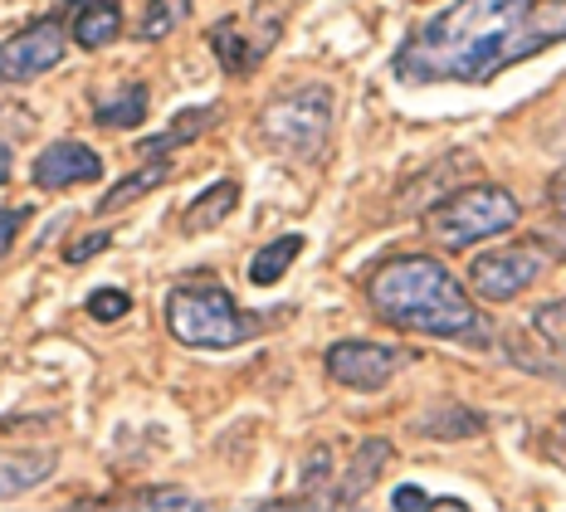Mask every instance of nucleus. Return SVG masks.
Instances as JSON below:
<instances>
[{
  "mask_svg": "<svg viewBox=\"0 0 566 512\" xmlns=\"http://www.w3.org/2000/svg\"><path fill=\"white\" fill-rule=\"evenodd\" d=\"M167 332L181 347L230 352L259 332V317H244L220 283H181L167 297Z\"/></svg>",
  "mask_w": 566,
  "mask_h": 512,
  "instance_id": "3",
  "label": "nucleus"
},
{
  "mask_svg": "<svg viewBox=\"0 0 566 512\" xmlns=\"http://www.w3.org/2000/svg\"><path fill=\"white\" fill-rule=\"evenodd\" d=\"M88 313L98 317V323H117V317L133 313V297H127L123 289H98L88 297Z\"/></svg>",
  "mask_w": 566,
  "mask_h": 512,
  "instance_id": "22",
  "label": "nucleus"
},
{
  "mask_svg": "<svg viewBox=\"0 0 566 512\" xmlns=\"http://www.w3.org/2000/svg\"><path fill=\"white\" fill-rule=\"evenodd\" d=\"M386 463H391V445H386V439H367V445L357 449V459H352V469H347V479H342V488L333 493V503H342V508L357 503V498L376 483V473H381Z\"/></svg>",
  "mask_w": 566,
  "mask_h": 512,
  "instance_id": "13",
  "label": "nucleus"
},
{
  "mask_svg": "<svg viewBox=\"0 0 566 512\" xmlns=\"http://www.w3.org/2000/svg\"><path fill=\"white\" fill-rule=\"evenodd\" d=\"M167 176H171V166L167 161H151V166H142V171H133V176H127V181L123 186H113L108 190V196H103L98 200V216H113V210H123V206H133V200H142V196H147V190H157L161 181H167Z\"/></svg>",
  "mask_w": 566,
  "mask_h": 512,
  "instance_id": "18",
  "label": "nucleus"
},
{
  "mask_svg": "<svg viewBox=\"0 0 566 512\" xmlns=\"http://www.w3.org/2000/svg\"><path fill=\"white\" fill-rule=\"evenodd\" d=\"M298 254H303V234H283V240L264 244V249H259V254L250 259V283H259V289H269V283H279Z\"/></svg>",
  "mask_w": 566,
  "mask_h": 512,
  "instance_id": "17",
  "label": "nucleus"
},
{
  "mask_svg": "<svg viewBox=\"0 0 566 512\" xmlns=\"http://www.w3.org/2000/svg\"><path fill=\"white\" fill-rule=\"evenodd\" d=\"M103 157L84 142H50V147L34 157V186L40 190H64L78 181H98Z\"/></svg>",
  "mask_w": 566,
  "mask_h": 512,
  "instance_id": "10",
  "label": "nucleus"
},
{
  "mask_svg": "<svg viewBox=\"0 0 566 512\" xmlns=\"http://www.w3.org/2000/svg\"><path fill=\"white\" fill-rule=\"evenodd\" d=\"M216 123H220V113H216V108H186V113H176V117H171V127H167L161 137L142 142V151H147V157H167L171 147H186V142L206 137Z\"/></svg>",
  "mask_w": 566,
  "mask_h": 512,
  "instance_id": "15",
  "label": "nucleus"
},
{
  "mask_svg": "<svg viewBox=\"0 0 566 512\" xmlns=\"http://www.w3.org/2000/svg\"><path fill=\"white\" fill-rule=\"evenodd\" d=\"M533 323L542 332V342H547L552 352H562V362H566V303L562 307H542Z\"/></svg>",
  "mask_w": 566,
  "mask_h": 512,
  "instance_id": "23",
  "label": "nucleus"
},
{
  "mask_svg": "<svg viewBox=\"0 0 566 512\" xmlns=\"http://www.w3.org/2000/svg\"><path fill=\"white\" fill-rule=\"evenodd\" d=\"M396 366H400V352L381 347V342H337V347H327V376L347 390L391 386Z\"/></svg>",
  "mask_w": 566,
  "mask_h": 512,
  "instance_id": "9",
  "label": "nucleus"
},
{
  "mask_svg": "<svg viewBox=\"0 0 566 512\" xmlns=\"http://www.w3.org/2000/svg\"><path fill=\"white\" fill-rule=\"evenodd\" d=\"M123 34V10L117 0H74V40L78 50H103Z\"/></svg>",
  "mask_w": 566,
  "mask_h": 512,
  "instance_id": "12",
  "label": "nucleus"
},
{
  "mask_svg": "<svg viewBox=\"0 0 566 512\" xmlns=\"http://www.w3.org/2000/svg\"><path fill=\"white\" fill-rule=\"evenodd\" d=\"M234 206H240V186H234V181H216V186L206 190V196H196V200H191V210H186L181 230H186V234H206V230H216V224L226 220Z\"/></svg>",
  "mask_w": 566,
  "mask_h": 512,
  "instance_id": "14",
  "label": "nucleus"
},
{
  "mask_svg": "<svg viewBox=\"0 0 566 512\" xmlns=\"http://www.w3.org/2000/svg\"><path fill=\"white\" fill-rule=\"evenodd\" d=\"M552 206H557L562 216H566V171L557 176V181H552Z\"/></svg>",
  "mask_w": 566,
  "mask_h": 512,
  "instance_id": "27",
  "label": "nucleus"
},
{
  "mask_svg": "<svg viewBox=\"0 0 566 512\" xmlns=\"http://www.w3.org/2000/svg\"><path fill=\"white\" fill-rule=\"evenodd\" d=\"M517 196L503 186H464L454 190L450 200H440L430 216V230L434 240H440L444 249H469V244H483L493 240V234L513 230L517 224Z\"/></svg>",
  "mask_w": 566,
  "mask_h": 512,
  "instance_id": "4",
  "label": "nucleus"
},
{
  "mask_svg": "<svg viewBox=\"0 0 566 512\" xmlns=\"http://www.w3.org/2000/svg\"><path fill=\"white\" fill-rule=\"evenodd\" d=\"M113 244V234L108 230H93V234H84V240H74V244H69V264H88V259L93 254H98V249H108Z\"/></svg>",
  "mask_w": 566,
  "mask_h": 512,
  "instance_id": "24",
  "label": "nucleus"
},
{
  "mask_svg": "<svg viewBox=\"0 0 566 512\" xmlns=\"http://www.w3.org/2000/svg\"><path fill=\"white\" fill-rule=\"evenodd\" d=\"M283 6H274V0H264V6L250 15V25L244 20H220L216 30H210V50L220 54V64H226V74L234 79H244V74H254L259 64H264V54L279 44V34H283Z\"/></svg>",
  "mask_w": 566,
  "mask_h": 512,
  "instance_id": "6",
  "label": "nucleus"
},
{
  "mask_svg": "<svg viewBox=\"0 0 566 512\" xmlns=\"http://www.w3.org/2000/svg\"><path fill=\"white\" fill-rule=\"evenodd\" d=\"M444 410H450V415L420 420V430H424V435H434V439H440V435H479V430H483V420H479V415H469L464 405H444Z\"/></svg>",
  "mask_w": 566,
  "mask_h": 512,
  "instance_id": "20",
  "label": "nucleus"
},
{
  "mask_svg": "<svg viewBox=\"0 0 566 512\" xmlns=\"http://www.w3.org/2000/svg\"><path fill=\"white\" fill-rule=\"evenodd\" d=\"M10 166H15V157H10V142H0V186L10 181Z\"/></svg>",
  "mask_w": 566,
  "mask_h": 512,
  "instance_id": "28",
  "label": "nucleus"
},
{
  "mask_svg": "<svg viewBox=\"0 0 566 512\" xmlns=\"http://www.w3.org/2000/svg\"><path fill=\"white\" fill-rule=\"evenodd\" d=\"M103 127H137L142 117H147V83H127V88L108 93V98H98V108H93Z\"/></svg>",
  "mask_w": 566,
  "mask_h": 512,
  "instance_id": "16",
  "label": "nucleus"
},
{
  "mask_svg": "<svg viewBox=\"0 0 566 512\" xmlns=\"http://www.w3.org/2000/svg\"><path fill=\"white\" fill-rule=\"evenodd\" d=\"M547 269L537 244H517V249H493V254H479L474 269H469V283L489 297V303H509L513 293L533 289Z\"/></svg>",
  "mask_w": 566,
  "mask_h": 512,
  "instance_id": "7",
  "label": "nucleus"
},
{
  "mask_svg": "<svg viewBox=\"0 0 566 512\" xmlns=\"http://www.w3.org/2000/svg\"><path fill=\"white\" fill-rule=\"evenodd\" d=\"M137 503H142V508H186V512H191V508H206V503H200V498H191V493H142Z\"/></svg>",
  "mask_w": 566,
  "mask_h": 512,
  "instance_id": "26",
  "label": "nucleus"
},
{
  "mask_svg": "<svg viewBox=\"0 0 566 512\" xmlns=\"http://www.w3.org/2000/svg\"><path fill=\"white\" fill-rule=\"evenodd\" d=\"M391 508H400V512H424V508H450V512H464L469 503H459V498H424L416 483H406V488H396V493H391Z\"/></svg>",
  "mask_w": 566,
  "mask_h": 512,
  "instance_id": "21",
  "label": "nucleus"
},
{
  "mask_svg": "<svg viewBox=\"0 0 566 512\" xmlns=\"http://www.w3.org/2000/svg\"><path fill=\"white\" fill-rule=\"evenodd\" d=\"M191 6H196V0H151L147 15H142V25H137V34H142V40H167L181 20H191Z\"/></svg>",
  "mask_w": 566,
  "mask_h": 512,
  "instance_id": "19",
  "label": "nucleus"
},
{
  "mask_svg": "<svg viewBox=\"0 0 566 512\" xmlns=\"http://www.w3.org/2000/svg\"><path fill=\"white\" fill-rule=\"evenodd\" d=\"M367 303L376 317L424 337L464 342V347H489L493 327L474 307V297L459 289V279L430 254H396L367 273Z\"/></svg>",
  "mask_w": 566,
  "mask_h": 512,
  "instance_id": "2",
  "label": "nucleus"
},
{
  "mask_svg": "<svg viewBox=\"0 0 566 512\" xmlns=\"http://www.w3.org/2000/svg\"><path fill=\"white\" fill-rule=\"evenodd\" d=\"M59 59H64V25H59V20H34V25H25L0 44V79L30 83V79L59 69Z\"/></svg>",
  "mask_w": 566,
  "mask_h": 512,
  "instance_id": "8",
  "label": "nucleus"
},
{
  "mask_svg": "<svg viewBox=\"0 0 566 512\" xmlns=\"http://www.w3.org/2000/svg\"><path fill=\"white\" fill-rule=\"evenodd\" d=\"M327 133H333V88H323V83L283 93L259 113V137L283 157H317Z\"/></svg>",
  "mask_w": 566,
  "mask_h": 512,
  "instance_id": "5",
  "label": "nucleus"
},
{
  "mask_svg": "<svg viewBox=\"0 0 566 512\" xmlns=\"http://www.w3.org/2000/svg\"><path fill=\"white\" fill-rule=\"evenodd\" d=\"M25 216H30L25 206H15V210H0V259L10 254V244H15V234L25 230Z\"/></svg>",
  "mask_w": 566,
  "mask_h": 512,
  "instance_id": "25",
  "label": "nucleus"
},
{
  "mask_svg": "<svg viewBox=\"0 0 566 512\" xmlns=\"http://www.w3.org/2000/svg\"><path fill=\"white\" fill-rule=\"evenodd\" d=\"M566 40V0H454L396 50L400 83H489Z\"/></svg>",
  "mask_w": 566,
  "mask_h": 512,
  "instance_id": "1",
  "label": "nucleus"
},
{
  "mask_svg": "<svg viewBox=\"0 0 566 512\" xmlns=\"http://www.w3.org/2000/svg\"><path fill=\"white\" fill-rule=\"evenodd\" d=\"M59 454L54 449H15V454H0V498H20L30 488H40L54 473Z\"/></svg>",
  "mask_w": 566,
  "mask_h": 512,
  "instance_id": "11",
  "label": "nucleus"
}]
</instances>
